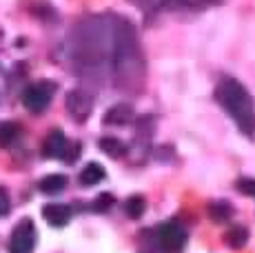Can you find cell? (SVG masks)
<instances>
[{"mask_svg": "<svg viewBox=\"0 0 255 253\" xmlns=\"http://www.w3.org/2000/svg\"><path fill=\"white\" fill-rule=\"evenodd\" d=\"M131 118H133V109L129 105H116L105 114L107 125H127Z\"/></svg>", "mask_w": 255, "mask_h": 253, "instance_id": "9c48e42d", "label": "cell"}, {"mask_svg": "<svg viewBox=\"0 0 255 253\" xmlns=\"http://www.w3.org/2000/svg\"><path fill=\"white\" fill-rule=\"evenodd\" d=\"M36 249V227L29 218L16 225L9 238V253H33Z\"/></svg>", "mask_w": 255, "mask_h": 253, "instance_id": "3957f363", "label": "cell"}, {"mask_svg": "<svg viewBox=\"0 0 255 253\" xmlns=\"http://www.w3.org/2000/svg\"><path fill=\"white\" fill-rule=\"evenodd\" d=\"M67 109H69V114L73 116L76 120H87L93 109V100L91 96L87 94V91L82 89H73L67 94Z\"/></svg>", "mask_w": 255, "mask_h": 253, "instance_id": "8992f818", "label": "cell"}, {"mask_svg": "<svg viewBox=\"0 0 255 253\" xmlns=\"http://www.w3.org/2000/svg\"><path fill=\"white\" fill-rule=\"evenodd\" d=\"M20 138V126L16 123H2L0 125V147H11Z\"/></svg>", "mask_w": 255, "mask_h": 253, "instance_id": "4fadbf2b", "label": "cell"}, {"mask_svg": "<svg viewBox=\"0 0 255 253\" xmlns=\"http://www.w3.org/2000/svg\"><path fill=\"white\" fill-rule=\"evenodd\" d=\"M114 69L116 76H120L122 85H135L142 78V56L138 47V36L129 20L118 18L114 27Z\"/></svg>", "mask_w": 255, "mask_h": 253, "instance_id": "6da1fadb", "label": "cell"}, {"mask_svg": "<svg viewBox=\"0 0 255 253\" xmlns=\"http://www.w3.org/2000/svg\"><path fill=\"white\" fill-rule=\"evenodd\" d=\"M209 213H211V218H213V220L224 222V220H229V218H231L233 209H231V204H229V202H215V204H211V207H209Z\"/></svg>", "mask_w": 255, "mask_h": 253, "instance_id": "2e32d148", "label": "cell"}, {"mask_svg": "<svg viewBox=\"0 0 255 253\" xmlns=\"http://www.w3.org/2000/svg\"><path fill=\"white\" fill-rule=\"evenodd\" d=\"M53 91H56V87L51 85V82H38V85H31L24 89L22 94V105L27 107L31 114H40V111H45L49 107V102H51V96Z\"/></svg>", "mask_w": 255, "mask_h": 253, "instance_id": "277c9868", "label": "cell"}, {"mask_svg": "<svg viewBox=\"0 0 255 253\" xmlns=\"http://www.w3.org/2000/svg\"><path fill=\"white\" fill-rule=\"evenodd\" d=\"M100 180H105V167L98 162H89L85 169H82L80 173V182L87 184V187H93V184H98Z\"/></svg>", "mask_w": 255, "mask_h": 253, "instance_id": "8fae6325", "label": "cell"}, {"mask_svg": "<svg viewBox=\"0 0 255 253\" xmlns=\"http://www.w3.org/2000/svg\"><path fill=\"white\" fill-rule=\"evenodd\" d=\"M247 240H249V231L244 227H231L227 231V242L233 249H242L247 245Z\"/></svg>", "mask_w": 255, "mask_h": 253, "instance_id": "5bb4252c", "label": "cell"}, {"mask_svg": "<svg viewBox=\"0 0 255 253\" xmlns=\"http://www.w3.org/2000/svg\"><path fill=\"white\" fill-rule=\"evenodd\" d=\"M98 147H100L107 155H111V158H122V155L127 153V144L122 142V140L114 138V135H105V138H100L98 140Z\"/></svg>", "mask_w": 255, "mask_h": 253, "instance_id": "30bf717a", "label": "cell"}, {"mask_svg": "<svg viewBox=\"0 0 255 253\" xmlns=\"http://www.w3.org/2000/svg\"><path fill=\"white\" fill-rule=\"evenodd\" d=\"M7 211H9V196H7V191L0 187V216H4Z\"/></svg>", "mask_w": 255, "mask_h": 253, "instance_id": "d6986e66", "label": "cell"}, {"mask_svg": "<svg viewBox=\"0 0 255 253\" xmlns=\"http://www.w3.org/2000/svg\"><path fill=\"white\" fill-rule=\"evenodd\" d=\"M144 209H146V202H144V198L142 196H131V198H127V202H125V211H127V216L129 218H140L142 213H144Z\"/></svg>", "mask_w": 255, "mask_h": 253, "instance_id": "9a60e30c", "label": "cell"}, {"mask_svg": "<svg viewBox=\"0 0 255 253\" xmlns=\"http://www.w3.org/2000/svg\"><path fill=\"white\" fill-rule=\"evenodd\" d=\"M42 153H45V158H65L67 153V138L62 131H51V133L47 135L45 144H42Z\"/></svg>", "mask_w": 255, "mask_h": 253, "instance_id": "52a82bcc", "label": "cell"}, {"mask_svg": "<svg viewBox=\"0 0 255 253\" xmlns=\"http://www.w3.org/2000/svg\"><path fill=\"white\" fill-rule=\"evenodd\" d=\"M238 189L242 193H247V196H255V180H251V178L238 180Z\"/></svg>", "mask_w": 255, "mask_h": 253, "instance_id": "ac0fdd59", "label": "cell"}, {"mask_svg": "<svg viewBox=\"0 0 255 253\" xmlns=\"http://www.w3.org/2000/svg\"><path fill=\"white\" fill-rule=\"evenodd\" d=\"M215 98L218 102L235 118L238 126L244 133L253 135L255 133V105L253 96L249 94V89L238 82L235 78H224L215 89Z\"/></svg>", "mask_w": 255, "mask_h": 253, "instance_id": "7a4b0ae2", "label": "cell"}, {"mask_svg": "<svg viewBox=\"0 0 255 253\" xmlns=\"http://www.w3.org/2000/svg\"><path fill=\"white\" fill-rule=\"evenodd\" d=\"M38 187H40L42 193H49V196H53V193H60L62 189L67 187V178L60 176V173H53V176L42 178Z\"/></svg>", "mask_w": 255, "mask_h": 253, "instance_id": "7c38bea8", "label": "cell"}, {"mask_svg": "<svg viewBox=\"0 0 255 253\" xmlns=\"http://www.w3.org/2000/svg\"><path fill=\"white\" fill-rule=\"evenodd\" d=\"M42 218L51 227H65L71 220V209L67 204H45L42 209Z\"/></svg>", "mask_w": 255, "mask_h": 253, "instance_id": "ba28073f", "label": "cell"}, {"mask_svg": "<svg viewBox=\"0 0 255 253\" xmlns=\"http://www.w3.org/2000/svg\"><path fill=\"white\" fill-rule=\"evenodd\" d=\"M158 240L160 247L164 249V253H180L184 247V227L180 225V220H166L158 231Z\"/></svg>", "mask_w": 255, "mask_h": 253, "instance_id": "5b68a950", "label": "cell"}, {"mask_svg": "<svg viewBox=\"0 0 255 253\" xmlns=\"http://www.w3.org/2000/svg\"><path fill=\"white\" fill-rule=\"evenodd\" d=\"M111 207H114V198L107 196V193H102V196L96 198V202H93V211H98V213L109 211Z\"/></svg>", "mask_w": 255, "mask_h": 253, "instance_id": "e0dca14e", "label": "cell"}]
</instances>
